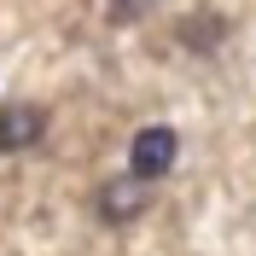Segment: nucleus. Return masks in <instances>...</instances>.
Here are the masks:
<instances>
[{"instance_id": "obj_3", "label": "nucleus", "mask_w": 256, "mask_h": 256, "mask_svg": "<svg viewBox=\"0 0 256 256\" xmlns=\"http://www.w3.org/2000/svg\"><path fill=\"white\" fill-rule=\"evenodd\" d=\"M146 210V180H111V186L99 192V216L105 222H128V216H140Z\"/></svg>"}, {"instance_id": "obj_1", "label": "nucleus", "mask_w": 256, "mask_h": 256, "mask_svg": "<svg viewBox=\"0 0 256 256\" xmlns=\"http://www.w3.org/2000/svg\"><path fill=\"white\" fill-rule=\"evenodd\" d=\"M175 152H180L175 128H163V122L140 128V134H134V146H128V175H134V180H158V175H169V169H175Z\"/></svg>"}, {"instance_id": "obj_4", "label": "nucleus", "mask_w": 256, "mask_h": 256, "mask_svg": "<svg viewBox=\"0 0 256 256\" xmlns=\"http://www.w3.org/2000/svg\"><path fill=\"white\" fill-rule=\"evenodd\" d=\"M146 6H152V0H111V18L122 24V18H140Z\"/></svg>"}, {"instance_id": "obj_2", "label": "nucleus", "mask_w": 256, "mask_h": 256, "mask_svg": "<svg viewBox=\"0 0 256 256\" xmlns=\"http://www.w3.org/2000/svg\"><path fill=\"white\" fill-rule=\"evenodd\" d=\"M41 128H47L41 105H30V99L6 105V111H0V152H24V146H35V140H41Z\"/></svg>"}]
</instances>
